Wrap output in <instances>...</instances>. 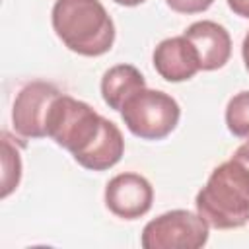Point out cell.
Masks as SVG:
<instances>
[{
	"mask_svg": "<svg viewBox=\"0 0 249 249\" xmlns=\"http://www.w3.org/2000/svg\"><path fill=\"white\" fill-rule=\"evenodd\" d=\"M51 21L62 45L82 56H101L115 43V23L99 0H56Z\"/></svg>",
	"mask_w": 249,
	"mask_h": 249,
	"instance_id": "obj_1",
	"label": "cell"
},
{
	"mask_svg": "<svg viewBox=\"0 0 249 249\" xmlns=\"http://www.w3.org/2000/svg\"><path fill=\"white\" fill-rule=\"evenodd\" d=\"M196 212L216 230H235L249 222V171L230 158L212 169L196 193Z\"/></svg>",
	"mask_w": 249,
	"mask_h": 249,
	"instance_id": "obj_2",
	"label": "cell"
},
{
	"mask_svg": "<svg viewBox=\"0 0 249 249\" xmlns=\"http://www.w3.org/2000/svg\"><path fill=\"white\" fill-rule=\"evenodd\" d=\"M103 117L86 101L68 93L54 97L47 117V138L72 156L86 150L101 130Z\"/></svg>",
	"mask_w": 249,
	"mask_h": 249,
	"instance_id": "obj_3",
	"label": "cell"
},
{
	"mask_svg": "<svg viewBox=\"0 0 249 249\" xmlns=\"http://www.w3.org/2000/svg\"><path fill=\"white\" fill-rule=\"evenodd\" d=\"M126 128L142 140H161L169 136L181 119V107L165 91L142 88L130 95L119 111Z\"/></svg>",
	"mask_w": 249,
	"mask_h": 249,
	"instance_id": "obj_4",
	"label": "cell"
},
{
	"mask_svg": "<svg viewBox=\"0 0 249 249\" xmlns=\"http://www.w3.org/2000/svg\"><path fill=\"white\" fill-rule=\"evenodd\" d=\"M210 226L198 212L175 208L150 220L140 235L144 249H200L208 243Z\"/></svg>",
	"mask_w": 249,
	"mask_h": 249,
	"instance_id": "obj_5",
	"label": "cell"
},
{
	"mask_svg": "<svg viewBox=\"0 0 249 249\" xmlns=\"http://www.w3.org/2000/svg\"><path fill=\"white\" fill-rule=\"evenodd\" d=\"M62 91L43 80L25 84L12 105V126L21 138H45L47 117L56 95Z\"/></svg>",
	"mask_w": 249,
	"mask_h": 249,
	"instance_id": "obj_6",
	"label": "cell"
},
{
	"mask_svg": "<svg viewBox=\"0 0 249 249\" xmlns=\"http://www.w3.org/2000/svg\"><path fill=\"white\" fill-rule=\"evenodd\" d=\"M154 202L152 183L134 171L119 173L105 187V206L123 220H136L150 212Z\"/></svg>",
	"mask_w": 249,
	"mask_h": 249,
	"instance_id": "obj_7",
	"label": "cell"
},
{
	"mask_svg": "<svg viewBox=\"0 0 249 249\" xmlns=\"http://www.w3.org/2000/svg\"><path fill=\"white\" fill-rule=\"evenodd\" d=\"M152 62L156 72L173 84L191 80L196 72H200V60L195 45L185 37H167L158 43L152 54Z\"/></svg>",
	"mask_w": 249,
	"mask_h": 249,
	"instance_id": "obj_8",
	"label": "cell"
},
{
	"mask_svg": "<svg viewBox=\"0 0 249 249\" xmlns=\"http://www.w3.org/2000/svg\"><path fill=\"white\" fill-rule=\"evenodd\" d=\"M196 49L200 70L212 72L222 66L231 56V37L224 25L212 19H200L191 23L183 33Z\"/></svg>",
	"mask_w": 249,
	"mask_h": 249,
	"instance_id": "obj_9",
	"label": "cell"
},
{
	"mask_svg": "<svg viewBox=\"0 0 249 249\" xmlns=\"http://www.w3.org/2000/svg\"><path fill=\"white\" fill-rule=\"evenodd\" d=\"M123 154H124V138H123L121 128L113 121H109V119L103 117L101 130L95 136V140L86 150H82L80 154H76L72 158L84 169H89V171H105V169L115 167L121 161Z\"/></svg>",
	"mask_w": 249,
	"mask_h": 249,
	"instance_id": "obj_10",
	"label": "cell"
},
{
	"mask_svg": "<svg viewBox=\"0 0 249 249\" xmlns=\"http://www.w3.org/2000/svg\"><path fill=\"white\" fill-rule=\"evenodd\" d=\"M142 88H146V80L132 64H115L101 78V97L113 111H121L124 101Z\"/></svg>",
	"mask_w": 249,
	"mask_h": 249,
	"instance_id": "obj_11",
	"label": "cell"
},
{
	"mask_svg": "<svg viewBox=\"0 0 249 249\" xmlns=\"http://www.w3.org/2000/svg\"><path fill=\"white\" fill-rule=\"evenodd\" d=\"M21 179V158L18 148L10 142L8 134L2 140V198H8L19 185Z\"/></svg>",
	"mask_w": 249,
	"mask_h": 249,
	"instance_id": "obj_12",
	"label": "cell"
},
{
	"mask_svg": "<svg viewBox=\"0 0 249 249\" xmlns=\"http://www.w3.org/2000/svg\"><path fill=\"white\" fill-rule=\"evenodd\" d=\"M226 126L233 136L249 138V91H239L228 101Z\"/></svg>",
	"mask_w": 249,
	"mask_h": 249,
	"instance_id": "obj_13",
	"label": "cell"
},
{
	"mask_svg": "<svg viewBox=\"0 0 249 249\" xmlns=\"http://www.w3.org/2000/svg\"><path fill=\"white\" fill-rule=\"evenodd\" d=\"M165 4L177 14H200L206 12L214 0H165Z\"/></svg>",
	"mask_w": 249,
	"mask_h": 249,
	"instance_id": "obj_14",
	"label": "cell"
},
{
	"mask_svg": "<svg viewBox=\"0 0 249 249\" xmlns=\"http://www.w3.org/2000/svg\"><path fill=\"white\" fill-rule=\"evenodd\" d=\"M231 158H233L235 161H239V163L249 171V138H247L241 146L235 148V152L231 154Z\"/></svg>",
	"mask_w": 249,
	"mask_h": 249,
	"instance_id": "obj_15",
	"label": "cell"
},
{
	"mask_svg": "<svg viewBox=\"0 0 249 249\" xmlns=\"http://www.w3.org/2000/svg\"><path fill=\"white\" fill-rule=\"evenodd\" d=\"M228 6L235 16L249 19V0H228Z\"/></svg>",
	"mask_w": 249,
	"mask_h": 249,
	"instance_id": "obj_16",
	"label": "cell"
},
{
	"mask_svg": "<svg viewBox=\"0 0 249 249\" xmlns=\"http://www.w3.org/2000/svg\"><path fill=\"white\" fill-rule=\"evenodd\" d=\"M241 56H243L245 68H247V72H249V31H247V35L243 37V43H241Z\"/></svg>",
	"mask_w": 249,
	"mask_h": 249,
	"instance_id": "obj_17",
	"label": "cell"
},
{
	"mask_svg": "<svg viewBox=\"0 0 249 249\" xmlns=\"http://www.w3.org/2000/svg\"><path fill=\"white\" fill-rule=\"evenodd\" d=\"M115 4H119V6H128V8H132V6H138V4H144L146 0H113Z\"/></svg>",
	"mask_w": 249,
	"mask_h": 249,
	"instance_id": "obj_18",
	"label": "cell"
}]
</instances>
